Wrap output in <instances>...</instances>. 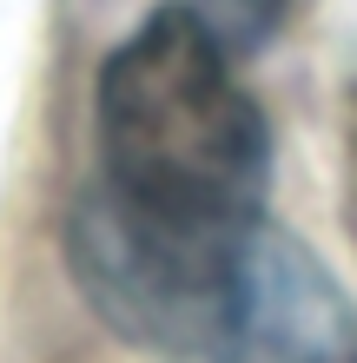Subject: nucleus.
I'll return each mask as SVG.
<instances>
[{"label":"nucleus","mask_w":357,"mask_h":363,"mask_svg":"<svg viewBox=\"0 0 357 363\" xmlns=\"http://www.w3.org/2000/svg\"><path fill=\"white\" fill-rule=\"evenodd\" d=\"M205 363H357V311L291 231L258 218L238 245Z\"/></svg>","instance_id":"f03ea898"},{"label":"nucleus","mask_w":357,"mask_h":363,"mask_svg":"<svg viewBox=\"0 0 357 363\" xmlns=\"http://www.w3.org/2000/svg\"><path fill=\"white\" fill-rule=\"evenodd\" d=\"M192 13L238 53V47H258V40L285 20V0H199Z\"/></svg>","instance_id":"7ed1b4c3"},{"label":"nucleus","mask_w":357,"mask_h":363,"mask_svg":"<svg viewBox=\"0 0 357 363\" xmlns=\"http://www.w3.org/2000/svg\"><path fill=\"white\" fill-rule=\"evenodd\" d=\"M271 139L232 47L192 7H159L99 73V191L159 225L265 211Z\"/></svg>","instance_id":"f257e3e1"}]
</instances>
